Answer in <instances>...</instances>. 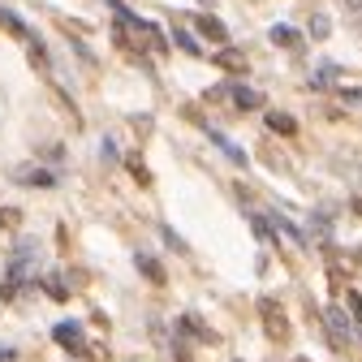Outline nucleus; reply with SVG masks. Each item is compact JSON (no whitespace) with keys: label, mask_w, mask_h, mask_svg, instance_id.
<instances>
[{"label":"nucleus","mask_w":362,"mask_h":362,"mask_svg":"<svg viewBox=\"0 0 362 362\" xmlns=\"http://www.w3.org/2000/svg\"><path fill=\"white\" fill-rule=\"evenodd\" d=\"M259 310H263V324H267V337H276V341H285V337H289V324H285V310H281V306H272V298H263V302H259Z\"/></svg>","instance_id":"1"},{"label":"nucleus","mask_w":362,"mask_h":362,"mask_svg":"<svg viewBox=\"0 0 362 362\" xmlns=\"http://www.w3.org/2000/svg\"><path fill=\"white\" fill-rule=\"evenodd\" d=\"M52 341L61 345V349H74V354H86V341H82V324H57L52 328Z\"/></svg>","instance_id":"2"},{"label":"nucleus","mask_w":362,"mask_h":362,"mask_svg":"<svg viewBox=\"0 0 362 362\" xmlns=\"http://www.w3.org/2000/svg\"><path fill=\"white\" fill-rule=\"evenodd\" d=\"M324 324H328V337H332L337 345H349V332H354V328H349V320H345L341 306H328V310H324Z\"/></svg>","instance_id":"3"},{"label":"nucleus","mask_w":362,"mask_h":362,"mask_svg":"<svg viewBox=\"0 0 362 362\" xmlns=\"http://www.w3.org/2000/svg\"><path fill=\"white\" fill-rule=\"evenodd\" d=\"M22 281H26V263H22V259H13V263L5 267V281H0V298L13 302V298H18V289H22Z\"/></svg>","instance_id":"4"},{"label":"nucleus","mask_w":362,"mask_h":362,"mask_svg":"<svg viewBox=\"0 0 362 362\" xmlns=\"http://www.w3.org/2000/svg\"><path fill=\"white\" fill-rule=\"evenodd\" d=\"M207 139H211V143H216V147H220L224 156H229L233 164H246V151H242V147H238L233 139H224V134H220V129H207Z\"/></svg>","instance_id":"5"},{"label":"nucleus","mask_w":362,"mask_h":362,"mask_svg":"<svg viewBox=\"0 0 362 362\" xmlns=\"http://www.w3.org/2000/svg\"><path fill=\"white\" fill-rule=\"evenodd\" d=\"M229 90H233V104H238L242 112H250V108L263 104V95H259V90H250V86H229Z\"/></svg>","instance_id":"6"},{"label":"nucleus","mask_w":362,"mask_h":362,"mask_svg":"<svg viewBox=\"0 0 362 362\" xmlns=\"http://www.w3.org/2000/svg\"><path fill=\"white\" fill-rule=\"evenodd\" d=\"M0 26H5L9 35H18V39H35V35H30V30L22 26V18H18L13 9H0Z\"/></svg>","instance_id":"7"},{"label":"nucleus","mask_w":362,"mask_h":362,"mask_svg":"<svg viewBox=\"0 0 362 362\" xmlns=\"http://www.w3.org/2000/svg\"><path fill=\"white\" fill-rule=\"evenodd\" d=\"M194 22H199V30H203V35H207L211 43H224V39H229V30H224V26H220L216 18H207V13H203V18H194Z\"/></svg>","instance_id":"8"},{"label":"nucleus","mask_w":362,"mask_h":362,"mask_svg":"<svg viewBox=\"0 0 362 362\" xmlns=\"http://www.w3.org/2000/svg\"><path fill=\"white\" fill-rule=\"evenodd\" d=\"M267 125L276 129V134H285V139H289V134H298V121L289 112H267Z\"/></svg>","instance_id":"9"},{"label":"nucleus","mask_w":362,"mask_h":362,"mask_svg":"<svg viewBox=\"0 0 362 362\" xmlns=\"http://www.w3.org/2000/svg\"><path fill=\"white\" fill-rule=\"evenodd\" d=\"M139 272H143V276H147L151 285H164V267H160L151 255H139Z\"/></svg>","instance_id":"10"},{"label":"nucleus","mask_w":362,"mask_h":362,"mask_svg":"<svg viewBox=\"0 0 362 362\" xmlns=\"http://www.w3.org/2000/svg\"><path fill=\"white\" fill-rule=\"evenodd\" d=\"M173 43H177L181 52H190V57H199V52H203L199 43H194V35H186V30H173Z\"/></svg>","instance_id":"11"},{"label":"nucleus","mask_w":362,"mask_h":362,"mask_svg":"<svg viewBox=\"0 0 362 362\" xmlns=\"http://www.w3.org/2000/svg\"><path fill=\"white\" fill-rule=\"evenodd\" d=\"M272 43H285V48H298V30H289V26H272Z\"/></svg>","instance_id":"12"},{"label":"nucleus","mask_w":362,"mask_h":362,"mask_svg":"<svg viewBox=\"0 0 362 362\" xmlns=\"http://www.w3.org/2000/svg\"><path fill=\"white\" fill-rule=\"evenodd\" d=\"M276 229H285V233H289V238H293L298 246H306V233L298 229V224H293V220H285V216H276Z\"/></svg>","instance_id":"13"},{"label":"nucleus","mask_w":362,"mask_h":362,"mask_svg":"<svg viewBox=\"0 0 362 362\" xmlns=\"http://www.w3.org/2000/svg\"><path fill=\"white\" fill-rule=\"evenodd\" d=\"M216 65H224V69H246V61H242L238 52H229V48H224V52L216 57Z\"/></svg>","instance_id":"14"},{"label":"nucleus","mask_w":362,"mask_h":362,"mask_svg":"<svg viewBox=\"0 0 362 362\" xmlns=\"http://www.w3.org/2000/svg\"><path fill=\"white\" fill-rule=\"evenodd\" d=\"M18 177H22V181H30V186H52V181H57L52 173H18Z\"/></svg>","instance_id":"15"},{"label":"nucleus","mask_w":362,"mask_h":362,"mask_svg":"<svg viewBox=\"0 0 362 362\" xmlns=\"http://www.w3.org/2000/svg\"><path fill=\"white\" fill-rule=\"evenodd\" d=\"M43 285H48L52 302H65V298H69V293H65V285H61V276H48V281H43Z\"/></svg>","instance_id":"16"},{"label":"nucleus","mask_w":362,"mask_h":362,"mask_svg":"<svg viewBox=\"0 0 362 362\" xmlns=\"http://www.w3.org/2000/svg\"><path fill=\"white\" fill-rule=\"evenodd\" d=\"M100 156L112 164V160H117V143H112V139H104V143H100Z\"/></svg>","instance_id":"17"},{"label":"nucleus","mask_w":362,"mask_h":362,"mask_svg":"<svg viewBox=\"0 0 362 362\" xmlns=\"http://www.w3.org/2000/svg\"><path fill=\"white\" fill-rule=\"evenodd\" d=\"M315 39H328V18H315Z\"/></svg>","instance_id":"18"},{"label":"nucleus","mask_w":362,"mask_h":362,"mask_svg":"<svg viewBox=\"0 0 362 362\" xmlns=\"http://www.w3.org/2000/svg\"><path fill=\"white\" fill-rule=\"evenodd\" d=\"M0 362H18V354L13 349H0Z\"/></svg>","instance_id":"19"}]
</instances>
